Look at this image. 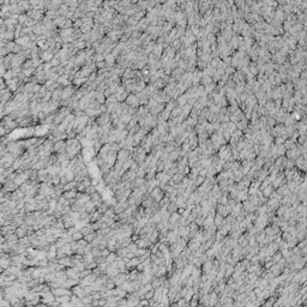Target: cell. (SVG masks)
<instances>
[{
    "mask_svg": "<svg viewBox=\"0 0 307 307\" xmlns=\"http://www.w3.org/2000/svg\"><path fill=\"white\" fill-rule=\"evenodd\" d=\"M64 176H65V179H66L67 181H72V180H74V174H73V172L70 170V169H68V170L65 173V175H64Z\"/></svg>",
    "mask_w": 307,
    "mask_h": 307,
    "instance_id": "obj_26",
    "label": "cell"
},
{
    "mask_svg": "<svg viewBox=\"0 0 307 307\" xmlns=\"http://www.w3.org/2000/svg\"><path fill=\"white\" fill-rule=\"evenodd\" d=\"M82 237H83V234L79 231V229H78V230H76V231H74V233H72V234H71V239H72V240H76V241H78L79 239H82Z\"/></svg>",
    "mask_w": 307,
    "mask_h": 307,
    "instance_id": "obj_24",
    "label": "cell"
},
{
    "mask_svg": "<svg viewBox=\"0 0 307 307\" xmlns=\"http://www.w3.org/2000/svg\"><path fill=\"white\" fill-rule=\"evenodd\" d=\"M192 295H193V289L192 287H187V290H186V294L184 295V299L187 301V302H190V300L192 299Z\"/></svg>",
    "mask_w": 307,
    "mask_h": 307,
    "instance_id": "obj_19",
    "label": "cell"
},
{
    "mask_svg": "<svg viewBox=\"0 0 307 307\" xmlns=\"http://www.w3.org/2000/svg\"><path fill=\"white\" fill-rule=\"evenodd\" d=\"M3 270H4V269L1 268V266H0V274H1V272H3Z\"/></svg>",
    "mask_w": 307,
    "mask_h": 307,
    "instance_id": "obj_40",
    "label": "cell"
},
{
    "mask_svg": "<svg viewBox=\"0 0 307 307\" xmlns=\"http://www.w3.org/2000/svg\"><path fill=\"white\" fill-rule=\"evenodd\" d=\"M264 163H265V160H264V158H260V157H258V156H257L256 158H254V166H256L257 169H260V168H263Z\"/></svg>",
    "mask_w": 307,
    "mask_h": 307,
    "instance_id": "obj_17",
    "label": "cell"
},
{
    "mask_svg": "<svg viewBox=\"0 0 307 307\" xmlns=\"http://www.w3.org/2000/svg\"><path fill=\"white\" fill-rule=\"evenodd\" d=\"M268 124H269L270 126H274V125H275V120H272V119H269V121H268Z\"/></svg>",
    "mask_w": 307,
    "mask_h": 307,
    "instance_id": "obj_37",
    "label": "cell"
},
{
    "mask_svg": "<svg viewBox=\"0 0 307 307\" xmlns=\"http://www.w3.org/2000/svg\"><path fill=\"white\" fill-rule=\"evenodd\" d=\"M66 271V274H67V277H70V278H74V280H79V277H78V274L76 271H74L72 268H68L65 270Z\"/></svg>",
    "mask_w": 307,
    "mask_h": 307,
    "instance_id": "obj_13",
    "label": "cell"
},
{
    "mask_svg": "<svg viewBox=\"0 0 307 307\" xmlns=\"http://www.w3.org/2000/svg\"><path fill=\"white\" fill-rule=\"evenodd\" d=\"M260 192H262V194H263V197H265V198H269L270 197V194L274 192V187L271 186V184L269 185V186H266L263 191H260Z\"/></svg>",
    "mask_w": 307,
    "mask_h": 307,
    "instance_id": "obj_10",
    "label": "cell"
},
{
    "mask_svg": "<svg viewBox=\"0 0 307 307\" xmlns=\"http://www.w3.org/2000/svg\"><path fill=\"white\" fill-rule=\"evenodd\" d=\"M240 166H241V164H240V162H239V161H234L233 163H231L230 170H233V172H234V170H237V169L240 168Z\"/></svg>",
    "mask_w": 307,
    "mask_h": 307,
    "instance_id": "obj_31",
    "label": "cell"
},
{
    "mask_svg": "<svg viewBox=\"0 0 307 307\" xmlns=\"http://www.w3.org/2000/svg\"><path fill=\"white\" fill-rule=\"evenodd\" d=\"M216 174H217V172H216V169H215V167L214 166H209L206 168V175H205V178H215L216 176Z\"/></svg>",
    "mask_w": 307,
    "mask_h": 307,
    "instance_id": "obj_8",
    "label": "cell"
},
{
    "mask_svg": "<svg viewBox=\"0 0 307 307\" xmlns=\"http://www.w3.org/2000/svg\"><path fill=\"white\" fill-rule=\"evenodd\" d=\"M72 293L76 295V296H78L79 299L80 298H83L84 295H85V292H84V287H82V286H79V284H76V286H73L72 287Z\"/></svg>",
    "mask_w": 307,
    "mask_h": 307,
    "instance_id": "obj_6",
    "label": "cell"
},
{
    "mask_svg": "<svg viewBox=\"0 0 307 307\" xmlns=\"http://www.w3.org/2000/svg\"><path fill=\"white\" fill-rule=\"evenodd\" d=\"M117 258H118L117 253H115V252H109V254L106 257V263L107 264H111V263L115 262V259H117Z\"/></svg>",
    "mask_w": 307,
    "mask_h": 307,
    "instance_id": "obj_15",
    "label": "cell"
},
{
    "mask_svg": "<svg viewBox=\"0 0 307 307\" xmlns=\"http://www.w3.org/2000/svg\"><path fill=\"white\" fill-rule=\"evenodd\" d=\"M176 305L179 306V307H181V306H188V302L186 300H185L184 298H181V299H179L178 301H176Z\"/></svg>",
    "mask_w": 307,
    "mask_h": 307,
    "instance_id": "obj_32",
    "label": "cell"
},
{
    "mask_svg": "<svg viewBox=\"0 0 307 307\" xmlns=\"http://www.w3.org/2000/svg\"><path fill=\"white\" fill-rule=\"evenodd\" d=\"M286 182H287V179L284 176V173H283V170H282V172H278V174L276 175V178L271 181V186L274 187V190H276L277 187L282 186V185L286 184Z\"/></svg>",
    "mask_w": 307,
    "mask_h": 307,
    "instance_id": "obj_1",
    "label": "cell"
},
{
    "mask_svg": "<svg viewBox=\"0 0 307 307\" xmlns=\"http://www.w3.org/2000/svg\"><path fill=\"white\" fill-rule=\"evenodd\" d=\"M156 169H157V172H162V170H164V162H162V161H157V164H156Z\"/></svg>",
    "mask_w": 307,
    "mask_h": 307,
    "instance_id": "obj_30",
    "label": "cell"
},
{
    "mask_svg": "<svg viewBox=\"0 0 307 307\" xmlns=\"http://www.w3.org/2000/svg\"><path fill=\"white\" fill-rule=\"evenodd\" d=\"M167 211L169 212V214H172V212H175V211H178V206H176V204L175 203H169V204H168V206H167Z\"/></svg>",
    "mask_w": 307,
    "mask_h": 307,
    "instance_id": "obj_22",
    "label": "cell"
},
{
    "mask_svg": "<svg viewBox=\"0 0 307 307\" xmlns=\"http://www.w3.org/2000/svg\"><path fill=\"white\" fill-rule=\"evenodd\" d=\"M95 236H96V230H95V231H91V233L86 234V235H84V236H83V239L86 240V242H91L92 240L95 239Z\"/></svg>",
    "mask_w": 307,
    "mask_h": 307,
    "instance_id": "obj_21",
    "label": "cell"
},
{
    "mask_svg": "<svg viewBox=\"0 0 307 307\" xmlns=\"http://www.w3.org/2000/svg\"><path fill=\"white\" fill-rule=\"evenodd\" d=\"M50 292L54 294V296H62V295H72V290H70L68 288L65 287H56V288H52Z\"/></svg>",
    "mask_w": 307,
    "mask_h": 307,
    "instance_id": "obj_2",
    "label": "cell"
},
{
    "mask_svg": "<svg viewBox=\"0 0 307 307\" xmlns=\"http://www.w3.org/2000/svg\"><path fill=\"white\" fill-rule=\"evenodd\" d=\"M286 148L283 144H281V145H277V155L278 156H282V155H284L286 154Z\"/></svg>",
    "mask_w": 307,
    "mask_h": 307,
    "instance_id": "obj_27",
    "label": "cell"
},
{
    "mask_svg": "<svg viewBox=\"0 0 307 307\" xmlns=\"http://www.w3.org/2000/svg\"><path fill=\"white\" fill-rule=\"evenodd\" d=\"M97 66L98 67H103V66H105V64H103V62H97Z\"/></svg>",
    "mask_w": 307,
    "mask_h": 307,
    "instance_id": "obj_38",
    "label": "cell"
},
{
    "mask_svg": "<svg viewBox=\"0 0 307 307\" xmlns=\"http://www.w3.org/2000/svg\"><path fill=\"white\" fill-rule=\"evenodd\" d=\"M184 176H185V175L182 174V173H179V172H178V173H175V174L172 176V179L174 180L175 184H179V182H181V180L184 179Z\"/></svg>",
    "mask_w": 307,
    "mask_h": 307,
    "instance_id": "obj_20",
    "label": "cell"
},
{
    "mask_svg": "<svg viewBox=\"0 0 307 307\" xmlns=\"http://www.w3.org/2000/svg\"><path fill=\"white\" fill-rule=\"evenodd\" d=\"M283 145H284L286 149H293V148L296 147V143L293 142L290 138H288V139H286L284 142H283Z\"/></svg>",
    "mask_w": 307,
    "mask_h": 307,
    "instance_id": "obj_16",
    "label": "cell"
},
{
    "mask_svg": "<svg viewBox=\"0 0 307 307\" xmlns=\"http://www.w3.org/2000/svg\"><path fill=\"white\" fill-rule=\"evenodd\" d=\"M83 260H84V263H85V264H89V263H91V262H94V256H92V253H91V252L85 253L84 256H83Z\"/></svg>",
    "mask_w": 307,
    "mask_h": 307,
    "instance_id": "obj_18",
    "label": "cell"
},
{
    "mask_svg": "<svg viewBox=\"0 0 307 307\" xmlns=\"http://www.w3.org/2000/svg\"><path fill=\"white\" fill-rule=\"evenodd\" d=\"M269 247H270L274 252L280 251V250H278V244H276V242H274V241H271V242H270V244H269Z\"/></svg>",
    "mask_w": 307,
    "mask_h": 307,
    "instance_id": "obj_33",
    "label": "cell"
},
{
    "mask_svg": "<svg viewBox=\"0 0 307 307\" xmlns=\"http://www.w3.org/2000/svg\"><path fill=\"white\" fill-rule=\"evenodd\" d=\"M65 149H66V143L62 141H56V143L53 144V153L54 154L65 153Z\"/></svg>",
    "mask_w": 307,
    "mask_h": 307,
    "instance_id": "obj_4",
    "label": "cell"
},
{
    "mask_svg": "<svg viewBox=\"0 0 307 307\" xmlns=\"http://www.w3.org/2000/svg\"><path fill=\"white\" fill-rule=\"evenodd\" d=\"M223 216H221L219 215V214H215V216H214V224L216 225V227H221V224H222V222H223Z\"/></svg>",
    "mask_w": 307,
    "mask_h": 307,
    "instance_id": "obj_11",
    "label": "cell"
},
{
    "mask_svg": "<svg viewBox=\"0 0 307 307\" xmlns=\"http://www.w3.org/2000/svg\"><path fill=\"white\" fill-rule=\"evenodd\" d=\"M204 179H205V176H202V175H198V176H197V179L194 180V182H196L197 186H199V185H202V184H203V181H204Z\"/></svg>",
    "mask_w": 307,
    "mask_h": 307,
    "instance_id": "obj_34",
    "label": "cell"
},
{
    "mask_svg": "<svg viewBox=\"0 0 307 307\" xmlns=\"http://www.w3.org/2000/svg\"><path fill=\"white\" fill-rule=\"evenodd\" d=\"M77 193H78V191L74 188V190H70V191H66V192H64L62 196L65 197V198H67V199H72V198H76V197H77Z\"/></svg>",
    "mask_w": 307,
    "mask_h": 307,
    "instance_id": "obj_7",
    "label": "cell"
},
{
    "mask_svg": "<svg viewBox=\"0 0 307 307\" xmlns=\"http://www.w3.org/2000/svg\"><path fill=\"white\" fill-rule=\"evenodd\" d=\"M284 141H286L284 138H282L281 136H277V137L274 138V144H276V145H281V144H283Z\"/></svg>",
    "mask_w": 307,
    "mask_h": 307,
    "instance_id": "obj_29",
    "label": "cell"
},
{
    "mask_svg": "<svg viewBox=\"0 0 307 307\" xmlns=\"http://www.w3.org/2000/svg\"><path fill=\"white\" fill-rule=\"evenodd\" d=\"M204 218H205V217H203L202 215H198V216L194 218V221H193V222H194L196 224H198L199 227H202V225H203V222H204Z\"/></svg>",
    "mask_w": 307,
    "mask_h": 307,
    "instance_id": "obj_28",
    "label": "cell"
},
{
    "mask_svg": "<svg viewBox=\"0 0 307 307\" xmlns=\"http://www.w3.org/2000/svg\"><path fill=\"white\" fill-rule=\"evenodd\" d=\"M127 248H129V252H132V253H136V251L138 250V246L136 242H130L129 245H127Z\"/></svg>",
    "mask_w": 307,
    "mask_h": 307,
    "instance_id": "obj_25",
    "label": "cell"
},
{
    "mask_svg": "<svg viewBox=\"0 0 307 307\" xmlns=\"http://www.w3.org/2000/svg\"><path fill=\"white\" fill-rule=\"evenodd\" d=\"M15 233L17 234V236H18V237L27 236V230H25V228L23 227V225H19V227H17L16 230H15Z\"/></svg>",
    "mask_w": 307,
    "mask_h": 307,
    "instance_id": "obj_12",
    "label": "cell"
},
{
    "mask_svg": "<svg viewBox=\"0 0 307 307\" xmlns=\"http://www.w3.org/2000/svg\"><path fill=\"white\" fill-rule=\"evenodd\" d=\"M180 217H181L180 214H179L178 211H175V212H172L170 215H169V219H168V221H169V222L173 224L174 222H176V221H178V219L180 218Z\"/></svg>",
    "mask_w": 307,
    "mask_h": 307,
    "instance_id": "obj_14",
    "label": "cell"
},
{
    "mask_svg": "<svg viewBox=\"0 0 307 307\" xmlns=\"http://www.w3.org/2000/svg\"><path fill=\"white\" fill-rule=\"evenodd\" d=\"M101 216H102V214H100V212L96 210V211L91 212L90 215H89V221L90 222H96V221H98V219L101 218Z\"/></svg>",
    "mask_w": 307,
    "mask_h": 307,
    "instance_id": "obj_9",
    "label": "cell"
},
{
    "mask_svg": "<svg viewBox=\"0 0 307 307\" xmlns=\"http://www.w3.org/2000/svg\"><path fill=\"white\" fill-rule=\"evenodd\" d=\"M300 155H301V154H300V150H299L296 147L293 148V149H287V150H286V154H284L286 158H287V160H292V161L296 160Z\"/></svg>",
    "mask_w": 307,
    "mask_h": 307,
    "instance_id": "obj_3",
    "label": "cell"
},
{
    "mask_svg": "<svg viewBox=\"0 0 307 307\" xmlns=\"http://www.w3.org/2000/svg\"><path fill=\"white\" fill-rule=\"evenodd\" d=\"M96 266H97V264H96V262L94 260V262H91V263H89V264H86L85 268H86V269H90V270H92V269H95Z\"/></svg>",
    "mask_w": 307,
    "mask_h": 307,
    "instance_id": "obj_35",
    "label": "cell"
},
{
    "mask_svg": "<svg viewBox=\"0 0 307 307\" xmlns=\"http://www.w3.org/2000/svg\"><path fill=\"white\" fill-rule=\"evenodd\" d=\"M94 192H96V187H95V185H89L88 187L85 188V191H84V193L85 194H88V196H90V194H92Z\"/></svg>",
    "mask_w": 307,
    "mask_h": 307,
    "instance_id": "obj_23",
    "label": "cell"
},
{
    "mask_svg": "<svg viewBox=\"0 0 307 307\" xmlns=\"http://www.w3.org/2000/svg\"><path fill=\"white\" fill-rule=\"evenodd\" d=\"M130 151L127 150L126 148H123V149H120L118 150V154H117V160L120 161V162H123L124 163V161H126L127 158L130 157Z\"/></svg>",
    "mask_w": 307,
    "mask_h": 307,
    "instance_id": "obj_5",
    "label": "cell"
},
{
    "mask_svg": "<svg viewBox=\"0 0 307 307\" xmlns=\"http://www.w3.org/2000/svg\"><path fill=\"white\" fill-rule=\"evenodd\" d=\"M1 299H4V292L0 290V300H1Z\"/></svg>",
    "mask_w": 307,
    "mask_h": 307,
    "instance_id": "obj_39",
    "label": "cell"
},
{
    "mask_svg": "<svg viewBox=\"0 0 307 307\" xmlns=\"http://www.w3.org/2000/svg\"><path fill=\"white\" fill-rule=\"evenodd\" d=\"M109 252H111V251H109L107 247H106V248H102V250H101V256H103V257H107L108 254H109Z\"/></svg>",
    "mask_w": 307,
    "mask_h": 307,
    "instance_id": "obj_36",
    "label": "cell"
}]
</instances>
